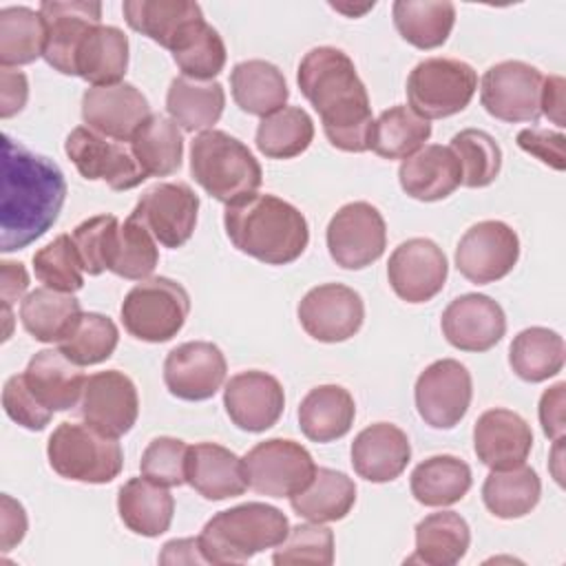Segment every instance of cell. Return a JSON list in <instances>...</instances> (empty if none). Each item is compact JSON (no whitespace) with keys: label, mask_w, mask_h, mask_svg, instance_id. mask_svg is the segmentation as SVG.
<instances>
[{"label":"cell","mask_w":566,"mask_h":566,"mask_svg":"<svg viewBox=\"0 0 566 566\" xmlns=\"http://www.w3.org/2000/svg\"><path fill=\"white\" fill-rule=\"evenodd\" d=\"M66 199V179L55 161L2 135L0 250L15 252L44 237Z\"/></svg>","instance_id":"6da1fadb"},{"label":"cell","mask_w":566,"mask_h":566,"mask_svg":"<svg viewBox=\"0 0 566 566\" xmlns=\"http://www.w3.org/2000/svg\"><path fill=\"white\" fill-rule=\"evenodd\" d=\"M305 99L321 117L329 144L345 153L369 150L371 104L352 57L336 46L310 49L296 71Z\"/></svg>","instance_id":"7a4b0ae2"},{"label":"cell","mask_w":566,"mask_h":566,"mask_svg":"<svg viewBox=\"0 0 566 566\" xmlns=\"http://www.w3.org/2000/svg\"><path fill=\"white\" fill-rule=\"evenodd\" d=\"M223 228L239 252L265 265H287L310 243V228L303 212L268 192H254L248 199L226 206Z\"/></svg>","instance_id":"3957f363"},{"label":"cell","mask_w":566,"mask_h":566,"mask_svg":"<svg viewBox=\"0 0 566 566\" xmlns=\"http://www.w3.org/2000/svg\"><path fill=\"white\" fill-rule=\"evenodd\" d=\"M290 533L281 509L245 502L214 513L201 528L199 546L208 564H243L256 553L276 548Z\"/></svg>","instance_id":"277c9868"},{"label":"cell","mask_w":566,"mask_h":566,"mask_svg":"<svg viewBox=\"0 0 566 566\" xmlns=\"http://www.w3.org/2000/svg\"><path fill=\"white\" fill-rule=\"evenodd\" d=\"M190 175L217 201L232 206L252 197L263 170L250 148L226 130H203L190 144Z\"/></svg>","instance_id":"5b68a950"},{"label":"cell","mask_w":566,"mask_h":566,"mask_svg":"<svg viewBox=\"0 0 566 566\" xmlns=\"http://www.w3.org/2000/svg\"><path fill=\"white\" fill-rule=\"evenodd\" d=\"M46 458L60 478L84 484L113 482L124 467V451L117 438H108L86 422L69 420L53 429L46 442Z\"/></svg>","instance_id":"8992f818"},{"label":"cell","mask_w":566,"mask_h":566,"mask_svg":"<svg viewBox=\"0 0 566 566\" xmlns=\"http://www.w3.org/2000/svg\"><path fill=\"white\" fill-rule=\"evenodd\" d=\"M190 312L186 287L168 276H148L124 296L119 316L124 329L144 343L175 338Z\"/></svg>","instance_id":"52a82bcc"},{"label":"cell","mask_w":566,"mask_h":566,"mask_svg":"<svg viewBox=\"0 0 566 566\" xmlns=\"http://www.w3.org/2000/svg\"><path fill=\"white\" fill-rule=\"evenodd\" d=\"M475 91V69L455 57H427L407 77L409 108L427 122L462 113Z\"/></svg>","instance_id":"ba28073f"},{"label":"cell","mask_w":566,"mask_h":566,"mask_svg":"<svg viewBox=\"0 0 566 566\" xmlns=\"http://www.w3.org/2000/svg\"><path fill=\"white\" fill-rule=\"evenodd\" d=\"M241 460L248 486L268 497H292L301 493L318 469L312 453L290 438L263 440Z\"/></svg>","instance_id":"9c48e42d"},{"label":"cell","mask_w":566,"mask_h":566,"mask_svg":"<svg viewBox=\"0 0 566 566\" xmlns=\"http://www.w3.org/2000/svg\"><path fill=\"white\" fill-rule=\"evenodd\" d=\"M544 75L537 66L522 60H504L489 66L480 82L484 111L509 124L537 122Z\"/></svg>","instance_id":"30bf717a"},{"label":"cell","mask_w":566,"mask_h":566,"mask_svg":"<svg viewBox=\"0 0 566 566\" xmlns=\"http://www.w3.org/2000/svg\"><path fill=\"white\" fill-rule=\"evenodd\" d=\"M329 256L343 270H363L376 263L387 245V226L376 206L352 201L340 206L327 223Z\"/></svg>","instance_id":"8fae6325"},{"label":"cell","mask_w":566,"mask_h":566,"mask_svg":"<svg viewBox=\"0 0 566 566\" xmlns=\"http://www.w3.org/2000/svg\"><path fill=\"white\" fill-rule=\"evenodd\" d=\"M517 259L520 237L509 223L497 219L473 223L455 248L458 272L475 285L504 279L517 265Z\"/></svg>","instance_id":"7c38bea8"},{"label":"cell","mask_w":566,"mask_h":566,"mask_svg":"<svg viewBox=\"0 0 566 566\" xmlns=\"http://www.w3.org/2000/svg\"><path fill=\"white\" fill-rule=\"evenodd\" d=\"M473 380L455 358H440L424 367L413 387L418 416L433 429H453L469 411Z\"/></svg>","instance_id":"4fadbf2b"},{"label":"cell","mask_w":566,"mask_h":566,"mask_svg":"<svg viewBox=\"0 0 566 566\" xmlns=\"http://www.w3.org/2000/svg\"><path fill=\"white\" fill-rule=\"evenodd\" d=\"M64 153L84 179L104 181L113 190H130L146 179L130 148L88 126H77L66 135Z\"/></svg>","instance_id":"5bb4252c"},{"label":"cell","mask_w":566,"mask_h":566,"mask_svg":"<svg viewBox=\"0 0 566 566\" xmlns=\"http://www.w3.org/2000/svg\"><path fill=\"white\" fill-rule=\"evenodd\" d=\"M164 248H181L195 232L199 197L184 181L150 186L130 212Z\"/></svg>","instance_id":"9a60e30c"},{"label":"cell","mask_w":566,"mask_h":566,"mask_svg":"<svg viewBox=\"0 0 566 566\" xmlns=\"http://www.w3.org/2000/svg\"><path fill=\"white\" fill-rule=\"evenodd\" d=\"M298 323L318 343H343L356 336L365 321L360 294L343 283L312 287L296 307Z\"/></svg>","instance_id":"2e32d148"},{"label":"cell","mask_w":566,"mask_h":566,"mask_svg":"<svg viewBox=\"0 0 566 566\" xmlns=\"http://www.w3.org/2000/svg\"><path fill=\"white\" fill-rule=\"evenodd\" d=\"M80 416L99 433L122 438L133 429L139 416V396L135 382L119 369L86 376L80 398Z\"/></svg>","instance_id":"e0dca14e"},{"label":"cell","mask_w":566,"mask_h":566,"mask_svg":"<svg viewBox=\"0 0 566 566\" xmlns=\"http://www.w3.org/2000/svg\"><path fill=\"white\" fill-rule=\"evenodd\" d=\"M449 263L442 248L424 237H413L394 248L387 263V279L398 298L407 303H427L438 296L447 283Z\"/></svg>","instance_id":"ac0fdd59"},{"label":"cell","mask_w":566,"mask_h":566,"mask_svg":"<svg viewBox=\"0 0 566 566\" xmlns=\"http://www.w3.org/2000/svg\"><path fill=\"white\" fill-rule=\"evenodd\" d=\"M228 374L223 352L208 340H188L168 352L164 360L166 389L188 402L212 398Z\"/></svg>","instance_id":"d6986e66"},{"label":"cell","mask_w":566,"mask_h":566,"mask_svg":"<svg viewBox=\"0 0 566 566\" xmlns=\"http://www.w3.org/2000/svg\"><path fill=\"white\" fill-rule=\"evenodd\" d=\"M38 11L46 27V64L62 75H75L77 49L102 24V4L88 0H44Z\"/></svg>","instance_id":"ffe728a7"},{"label":"cell","mask_w":566,"mask_h":566,"mask_svg":"<svg viewBox=\"0 0 566 566\" xmlns=\"http://www.w3.org/2000/svg\"><path fill=\"white\" fill-rule=\"evenodd\" d=\"M150 115L153 113L146 95L128 82L91 86L82 95L84 124L115 142H130L135 130Z\"/></svg>","instance_id":"44dd1931"},{"label":"cell","mask_w":566,"mask_h":566,"mask_svg":"<svg viewBox=\"0 0 566 566\" xmlns=\"http://www.w3.org/2000/svg\"><path fill=\"white\" fill-rule=\"evenodd\" d=\"M440 327L451 347L480 354L502 340L506 332V316L502 305L491 296L469 292L444 307Z\"/></svg>","instance_id":"7402d4cb"},{"label":"cell","mask_w":566,"mask_h":566,"mask_svg":"<svg viewBox=\"0 0 566 566\" xmlns=\"http://www.w3.org/2000/svg\"><path fill=\"white\" fill-rule=\"evenodd\" d=\"M223 407L241 431L261 433L279 422L285 409L283 385L268 371L234 374L223 389Z\"/></svg>","instance_id":"603a6c76"},{"label":"cell","mask_w":566,"mask_h":566,"mask_svg":"<svg viewBox=\"0 0 566 566\" xmlns=\"http://www.w3.org/2000/svg\"><path fill=\"white\" fill-rule=\"evenodd\" d=\"M531 449V424L511 409H486L473 424V451L478 460L493 471L524 464Z\"/></svg>","instance_id":"cb8c5ba5"},{"label":"cell","mask_w":566,"mask_h":566,"mask_svg":"<svg viewBox=\"0 0 566 566\" xmlns=\"http://www.w3.org/2000/svg\"><path fill=\"white\" fill-rule=\"evenodd\" d=\"M349 455L358 478L385 484L407 469L411 460V444L400 427L391 422H374L354 438Z\"/></svg>","instance_id":"d4e9b609"},{"label":"cell","mask_w":566,"mask_h":566,"mask_svg":"<svg viewBox=\"0 0 566 566\" xmlns=\"http://www.w3.org/2000/svg\"><path fill=\"white\" fill-rule=\"evenodd\" d=\"M122 11L133 31L150 38L170 53L206 22L201 7L188 0H126Z\"/></svg>","instance_id":"484cf974"},{"label":"cell","mask_w":566,"mask_h":566,"mask_svg":"<svg viewBox=\"0 0 566 566\" xmlns=\"http://www.w3.org/2000/svg\"><path fill=\"white\" fill-rule=\"evenodd\" d=\"M398 181L418 201H440L462 186V168L449 146L429 144L400 161Z\"/></svg>","instance_id":"4316f807"},{"label":"cell","mask_w":566,"mask_h":566,"mask_svg":"<svg viewBox=\"0 0 566 566\" xmlns=\"http://www.w3.org/2000/svg\"><path fill=\"white\" fill-rule=\"evenodd\" d=\"M186 482L210 502L237 497L248 489L243 460L217 442L188 447Z\"/></svg>","instance_id":"83f0119b"},{"label":"cell","mask_w":566,"mask_h":566,"mask_svg":"<svg viewBox=\"0 0 566 566\" xmlns=\"http://www.w3.org/2000/svg\"><path fill=\"white\" fill-rule=\"evenodd\" d=\"M29 389L51 411H69L82 398L86 376L60 349L35 352L22 371Z\"/></svg>","instance_id":"f1b7e54d"},{"label":"cell","mask_w":566,"mask_h":566,"mask_svg":"<svg viewBox=\"0 0 566 566\" xmlns=\"http://www.w3.org/2000/svg\"><path fill=\"white\" fill-rule=\"evenodd\" d=\"M117 513L128 531L142 537H159L170 528L175 497L168 486L148 478H130L117 491Z\"/></svg>","instance_id":"f546056e"},{"label":"cell","mask_w":566,"mask_h":566,"mask_svg":"<svg viewBox=\"0 0 566 566\" xmlns=\"http://www.w3.org/2000/svg\"><path fill=\"white\" fill-rule=\"evenodd\" d=\"M230 88L237 106L261 119L281 111L290 97L283 71L268 60H243L234 64Z\"/></svg>","instance_id":"4dcf8cb0"},{"label":"cell","mask_w":566,"mask_h":566,"mask_svg":"<svg viewBox=\"0 0 566 566\" xmlns=\"http://www.w3.org/2000/svg\"><path fill=\"white\" fill-rule=\"evenodd\" d=\"M356 418V402L340 385H318L298 405V427L312 442L343 438Z\"/></svg>","instance_id":"1f68e13d"},{"label":"cell","mask_w":566,"mask_h":566,"mask_svg":"<svg viewBox=\"0 0 566 566\" xmlns=\"http://www.w3.org/2000/svg\"><path fill=\"white\" fill-rule=\"evenodd\" d=\"M226 106L223 86L217 80H192L179 75L170 82L166 93V111L170 119L188 130L203 133L210 130Z\"/></svg>","instance_id":"d6a6232c"},{"label":"cell","mask_w":566,"mask_h":566,"mask_svg":"<svg viewBox=\"0 0 566 566\" xmlns=\"http://www.w3.org/2000/svg\"><path fill=\"white\" fill-rule=\"evenodd\" d=\"M471 544V531L467 520L455 511H438L424 515L416 524V548L407 562H420L427 566H453L458 564Z\"/></svg>","instance_id":"836d02e7"},{"label":"cell","mask_w":566,"mask_h":566,"mask_svg":"<svg viewBox=\"0 0 566 566\" xmlns=\"http://www.w3.org/2000/svg\"><path fill=\"white\" fill-rule=\"evenodd\" d=\"M128 69V38L111 24L95 27L80 44L75 75L91 86L119 84Z\"/></svg>","instance_id":"e575fe53"},{"label":"cell","mask_w":566,"mask_h":566,"mask_svg":"<svg viewBox=\"0 0 566 566\" xmlns=\"http://www.w3.org/2000/svg\"><path fill=\"white\" fill-rule=\"evenodd\" d=\"M356 504V484L349 475L336 469L318 467L307 489L290 497V506L307 522H338Z\"/></svg>","instance_id":"d590c367"},{"label":"cell","mask_w":566,"mask_h":566,"mask_svg":"<svg viewBox=\"0 0 566 566\" xmlns=\"http://www.w3.org/2000/svg\"><path fill=\"white\" fill-rule=\"evenodd\" d=\"M394 27L416 49H438L455 24V4L449 0H396L391 7Z\"/></svg>","instance_id":"8d00e7d4"},{"label":"cell","mask_w":566,"mask_h":566,"mask_svg":"<svg viewBox=\"0 0 566 566\" xmlns=\"http://www.w3.org/2000/svg\"><path fill=\"white\" fill-rule=\"evenodd\" d=\"M471 467L458 455H431L411 471V495L424 506H451L471 489Z\"/></svg>","instance_id":"74e56055"},{"label":"cell","mask_w":566,"mask_h":566,"mask_svg":"<svg viewBox=\"0 0 566 566\" xmlns=\"http://www.w3.org/2000/svg\"><path fill=\"white\" fill-rule=\"evenodd\" d=\"M159 263V250L155 237L137 221L133 214L126 221H119L108 239L104 265L108 272L128 279L144 281L148 279Z\"/></svg>","instance_id":"f35d334b"},{"label":"cell","mask_w":566,"mask_h":566,"mask_svg":"<svg viewBox=\"0 0 566 566\" xmlns=\"http://www.w3.org/2000/svg\"><path fill=\"white\" fill-rule=\"evenodd\" d=\"M82 316V305L73 294L38 287L20 303L22 327L40 343H60Z\"/></svg>","instance_id":"ab89813d"},{"label":"cell","mask_w":566,"mask_h":566,"mask_svg":"<svg viewBox=\"0 0 566 566\" xmlns=\"http://www.w3.org/2000/svg\"><path fill=\"white\" fill-rule=\"evenodd\" d=\"M130 153L146 177H168L181 168L184 135L170 117L155 113L135 130Z\"/></svg>","instance_id":"60d3db41"},{"label":"cell","mask_w":566,"mask_h":566,"mask_svg":"<svg viewBox=\"0 0 566 566\" xmlns=\"http://www.w3.org/2000/svg\"><path fill=\"white\" fill-rule=\"evenodd\" d=\"M542 495V482L535 469L520 464L486 475L482 484L484 506L500 520H517L528 515Z\"/></svg>","instance_id":"b9f144b4"},{"label":"cell","mask_w":566,"mask_h":566,"mask_svg":"<svg viewBox=\"0 0 566 566\" xmlns=\"http://www.w3.org/2000/svg\"><path fill=\"white\" fill-rule=\"evenodd\" d=\"M564 338L548 327L522 329L509 347V365L517 378L526 382H544L564 367Z\"/></svg>","instance_id":"7bdbcfd3"},{"label":"cell","mask_w":566,"mask_h":566,"mask_svg":"<svg viewBox=\"0 0 566 566\" xmlns=\"http://www.w3.org/2000/svg\"><path fill=\"white\" fill-rule=\"evenodd\" d=\"M431 137V124L409 106H391L371 124L369 150L382 159H407Z\"/></svg>","instance_id":"ee69618b"},{"label":"cell","mask_w":566,"mask_h":566,"mask_svg":"<svg viewBox=\"0 0 566 566\" xmlns=\"http://www.w3.org/2000/svg\"><path fill=\"white\" fill-rule=\"evenodd\" d=\"M46 27L31 7L0 9V66H22L44 57Z\"/></svg>","instance_id":"f6af8a7d"},{"label":"cell","mask_w":566,"mask_h":566,"mask_svg":"<svg viewBox=\"0 0 566 566\" xmlns=\"http://www.w3.org/2000/svg\"><path fill=\"white\" fill-rule=\"evenodd\" d=\"M314 122L301 106H283L256 126V148L268 159H292L310 148Z\"/></svg>","instance_id":"bcb514c9"},{"label":"cell","mask_w":566,"mask_h":566,"mask_svg":"<svg viewBox=\"0 0 566 566\" xmlns=\"http://www.w3.org/2000/svg\"><path fill=\"white\" fill-rule=\"evenodd\" d=\"M119 343V329L113 318L99 312H82L73 329L57 343V349L80 367L108 360Z\"/></svg>","instance_id":"7dc6e473"},{"label":"cell","mask_w":566,"mask_h":566,"mask_svg":"<svg viewBox=\"0 0 566 566\" xmlns=\"http://www.w3.org/2000/svg\"><path fill=\"white\" fill-rule=\"evenodd\" d=\"M449 148L460 161L462 186L486 188L497 179L502 168V148L486 130L464 128L451 137Z\"/></svg>","instance_id":"c3c4849f"},{"label":"cell","mask_w":566,"mask_h":566,"mask_svg":"<svg viewBox=\"0 0 566 566\" xmlns=\"http://www.w3.org/2000/svg\"><path fill=\"white\" fill-rule=\"evenodd\" d=\"M31 263L35 279L49 290L75 294L84 287V268L71 234H57L33 254Z\"/></svg>","instance_id":"681fc988"},{"label":"cell","mask_w":566,"mask_h":566,"mask_svg":"<svg viewBox=\"0 0 566 566\" xmlns=\"http://www.w3.org/2000/svg\"><path fill=\"white\" fill-rule=\"evenodd\" d=\"M226 44L214 27L201 22L175 51L172 60L181 75L192 80H214L226 66Z\"/></svg>","instance_id":"f907efd6"},{"label":"cell","mask_w":566,"mask_h":566,"mask_svg":"<svg viewBox=\"0 0 566 566\" xmlns=\"http://www.w3.org/2000/svg\"><path fill=\"white\" fill-rule=\"evenodd\" d=\"M272 562L276 566H290V564L329 566L334 562L332 528H327L318 522L292 526L287 537L274 548Z\"/></svg>","instance_id":"816d5d0a"},{"label":"cell","mask_w":566,"mask_h":566,"mask_svg":"<svg viewBox=\"0 0 566 566\" xmlns=\"http://www.w3.org/2000/svg\"><path fill=\"white\" fill-rule=\"evenodd\" d=\"M186 462L188 444L172 436H159L148 442L142 453L139 471L155 484L161 486H181L186 484Z\"/></svg>","instance_id":"f5cc1de1"},{"label":"cell","mask_w":566,"mask_h":566,"mask_svg":"<svg viewBox=\"0 0 566 566\" xmlns=\"http://www.w3.org/2000/svg\"><path fill=\"white\" fill-rule=\"evenodd\" d=\"M119 223L115 214H95L75 226L73 230V243L77 248L82 268L86 274L97 276L106 270L104 259H106V245L111 239L113 228Z\"/></svg>","instance_id":"db71d44e"},{"label":"cell","mask_w":566,"mask_h":566,"mask_svg":"<svg viewBox=\"0 0 566 566\" xmlns=\"http://www.w3.org/2000/svg\"><path fill=\"white\" fill-rule=\"evenodd\" d=\"M2 407L13 422H18L29 431H42L53 418V411L46 409L29 389L24 374H15L7 378L2 387Z\"/></svg>","instance_id":"11a10c76"},{"label":"cell","mask_w":566,"mask_h":566,"mask_svg":"<svg viewBox=\"0 0 566 566\" xmlns=\"http://www.w3.org/2000/svg\"><path fill=\"white\" fill-rule=\"evenodd\" d=\"M564 144H566V137L562 130L531 126L517 133V146L555 170H564L566 166Z\"/></svg>","instance_id":"9f6ffc18"},{"label":"cell","mask_w":566,"mask_h":566,"mask_svg":"<svg viewBox=\"0 0 566 566\" xmlns=\"http://www.w3.org/2000/svg\"><path fill=\"white\" fill-rule=\"evenodd\" d=\"M564 411H566V382H555L542 394L539 411H537L542 431L551 440H557L564 436V429H566Z\"/></svg>","instance_id":"6f0895ef"},{"label":"cell","mask_w":566,"mask_h":566,"mask_svg":"<svg viewBox=\"0 0 566 566\" xmlns=\"http://www.w3.org/2000/svg\"><path fill=\"white\" fill-rule=\"evenodd\" d=\"M27 513L24 506L13 500L11 495L2 493L0 497V548L2 553H9L13 546H18L27 535Z\"/></svg>","instance_id":"680465c9"},{"label":"cell","mask_w":566,"mask_h":566,"mask_svg":"<svg viewBox=\"0 0 566 566\" xmlns=\"http://www.w3.org/2000/svg\"><path fill=\"white\" fill-rule=\"evenodd\" d=\"M29 97V82L22 71L0 69V117L9 119L20 113Z\"/></svg>","instance_id":"91938a15"},{"label":"cell","mask_w":566,"mask_h":566,"mask_svg":"<svg viewBox=\"0 0 566 566\" xmlns=\"http://www.w3.org/2000/svg\"><path fill=\"white\" fill-rule=\"evenodd\" d=\"M29 290V272L18 261H2L0 263V301L2 307L11 310L15 301L24 296Z\"/></svg>","instance_id":"94428289"},{"label":"cell","mask_w":566,"mask_h":566,"mask_svg":"<svg viewBox=\"0 0 566 566\" xmlns=\"http://www.w3.org/2000/svg\"><path fill=\"white\" fill-rule=\"evenodd\" d=\"M564 88L566 82L559 75H548L542 82V99H539V111L546 115L555 126H564Z\"/></svg>","instance_id":"6125c7cd"},{"label":"cell","mask_w":566,"mask_h":566,"mask_svg":"<svg viewBox=\"0 0 566 566\" xmlns=\"http://www.w3.org/2000/svg\"><path fill=\"white\" fill-rule=\"evenodd\" d=\"M159 564H208L199 537H184V539H170L161 546L159 553Z\"/></svg>","instance_id":"be15d7a7"},{"label":"cell","mask_w":566,"mask_h":566,"mask_svg":"<svg viewBox=\"0 0 566 566\" xmlns=\"http://www.w3.org/2000/svg\"><path fill=\"white\" fill-rule=\"evenodd\" d=\"M555 442V447H553V453H551V473H553V478L557 480V484H564V478H562V469H559V462H562V442H564V436L562 438H557V440H553Z\"/></svg>","instance_id":"e7e4bbea"}]
</instances>
